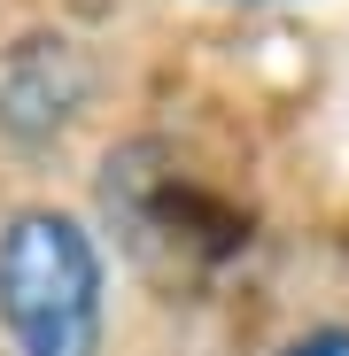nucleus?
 I'll list each match as a JSON object with an SVG mask.
<instances>
[{
    "label": "nucleus",
    "instance_id": "1",
    "mask_svg": "<svg viewBox=\"0 0 349 356\" xmlns=\"http://www.w3.org/2000/svg\"><path fill=\"white\" fill-rule=\"evenodd\" d=\"M101 248L63 209L0 225V325L16 356H101Z\"/></svg>",
    "mask_w": 349,
    "mask_h": 356
},
{
    "label": "nucleus",
    "instance_id": "3",
    "mask_svg": "<svg viewBox=\"0 0 349 356\" xmlns=\"http://www.w3.org/2000/svg\"><path fill=\"white\" fill-rule=\"evenodd\" d=\"M287 356H349V333H341V325H318V333H303V341H287Z\"/></svg>",
    "mask_w": 349,
    "mask_h": 356
},
{
    "label": "nucleus",
    "instance_id": "2",
    "mask_svg": "<svg viewBox=\"0 0 349 356\" xmlns=\"http://www.w3.org/2000/svg\"><path fill=\"white\" fill-rule=\"evenodd\" d=\"M93 93V70H86V54L70 39H16L8 54H0V124H8L16 140H47V132H63L70 116L86 108Z\"/></svg>",
    "mask_w": 349,
    "mask_h": 356
}]
</instances>
